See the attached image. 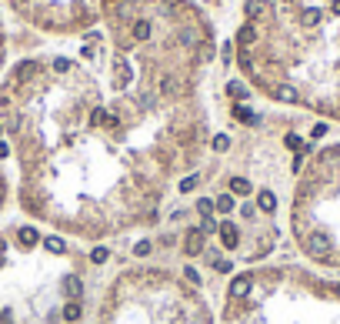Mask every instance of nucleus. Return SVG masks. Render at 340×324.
Listing matches in <instances>:
<instances>
[{"label": "nucleus", "mask_w": 340, "mask_h": 324, "mask_svg": "<svg viewBox=\"0 0 340 324\" xmlns=\"http://www.w3.org/2000/svg\"><path fill=\"white\" fill-rule=\"evenodd\" d=\"M103 17L97 70L33 57L0 84L17 207L94 244L157 224L170 184L197 174L214 140L197 100L217 50L204 14L187 0H120Z\"/></svg>", "instance_id": "obj_1"}, {"label": "nucleus", "mask_w": 340, "mask_h": 324, "mask_svg": "<svg viewBox=\"0 0 340 324\" xmlns=\"http://www.w3.org/2000/svg\"><path fill=\"white\" fill-rule=\"evenodd\" d=\"M234 44L263 97L340 124V0H247Z\"/></svg>", "instance_id": "obj_2"}, {"label": "nucleus", "mask_w": 340, "mask_h": 324, "mask_svg": "<svg viewBox=\"0 0 340 324\" xmlns=\"http://www.w3.org/2000/svg\"><path fill=\"white\" fill-rule=\"evenodd\" d=\"M97 324H217L214 308L190 268L137 261L107 281Z\"/></svg>", "instance_id": "obj_3"}, {"label": "nucleus", "mask_w": 340, "mask_h": 324, "mask_svg": "<svg viewBox=\"0 0 340 324\" xmlns=\"http://www.w3.org/2000/svg\"><path fill=\"white\" fill-rule=\"evenodd\" d=\"M287 227L307 268L340 277V140L307 151L287 197Z\"/></svg>", "instance_id": "obj_4"}, {"label": "nucleus", "mask_w": 340, "mask_h": 324, "mask_svg": "<svg viewBox=\"0 0 340 324\" xmlns=\"http://www.w3.org/2000/svg\"><path fill=\"white\" fill-rule=\"evenodd\" d=\"M284 324H340V277L284 264Z\"/></svg>", "instance_id": "obj_5"}, {"label": "nucleus", "mask_w": 340, "mask_h": 324, "mask_svg": "<svg viewBox=\"0 0 340 324\" xmlns=\"http://www.w3.org/2000/svg\"><path fill=\"white\" fill-rule=\"evenodd\" d=\"M7 4L40 30L77 33L90 30L107 14V7H114L120 0H7Z\"/></svg>", "instance_id": "obj_6"}, {"label": "nucleus", "mask_w": 340, "mask_h": 324, "mask_svg": "<svg viewBox=\"0 0 340 324\" xmlns=\"http://www.w3.org/2000/svg\"><path fill=\"white\" fill-rule=\"evenodd\" d=\"M183 251H187L190 258H197V254H204V231H200V227H190V231H187V241H183Z\"/></svg>", "instance_id": "obj_7"}, {"label": "nucleus", "mask_w": 340, "mask_h": 324, "mask_svg": "<svg viewBox=\"0 0 340 324\" xmlns=\"http://www.w3.org/2000/svg\"><path fill=\"white\" fill-rule=\"evenodd\" d=\"M17 241H20L24 251H33V247L40 244V234L33 231V227H20V231H17Z\"/></svg>", "instance_id": "obj_8"}, {"label": "nucleus", "mask_w": 340, "mask_h": 324, "mask_svg": "<svg viewBox=\"0 0 340 324\" xmlns=\"http://www.w3.org/2000/svg\"><path fill=\"white\" fill-rule=\"evenodd\" d=\"M7 201H10V184H7V177H4V167H0V214H4Z\"/></svg>", "instance_id": "obj_9"}, {"label": "nucleus", "mask_w": 340, "mask_h": 324, "mask_svg": "<svg viewBox=\"0 0 340 324\" xmlns=\"http://www.w3.org/2000/svg\"><path fill=\"white\" fill-rule=\"evenodd\" d=\"M44 247H47L50 254H63V237H47V241H44Z\"/></svg>", "instance_id": "obj_10"}, {"label": "nucleus", "mask_w": 340, "mask_h": 324, "mask_svg": "<svg viewBox=\"0 0 340 324\" xmlns=\"http://www.w3.org/2000/svg\"><path fill=\"white\" fill-rule=\"evenodd\" d=\"M0 64H4V27H0Z\"/></svg>", "instance_id": "obj_11"}]
</instances>
